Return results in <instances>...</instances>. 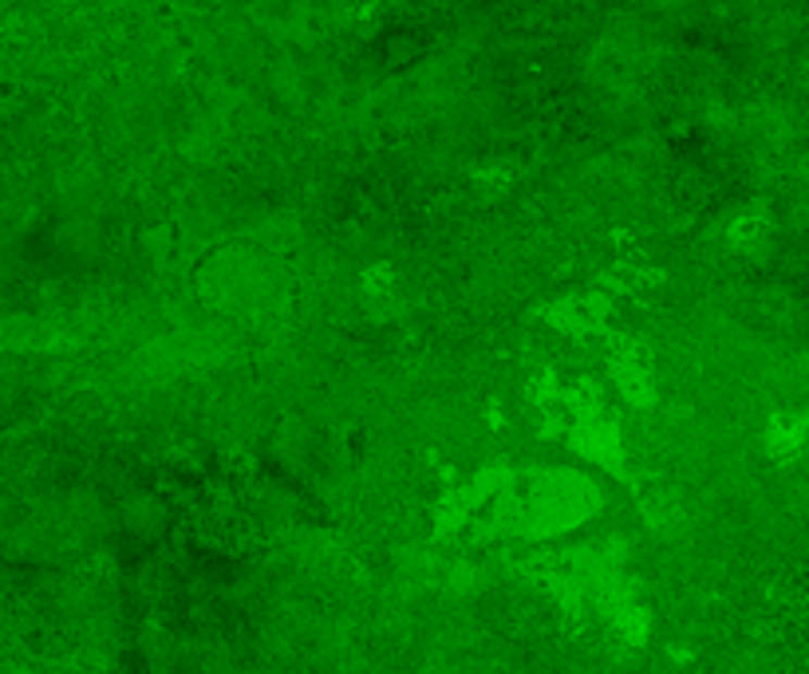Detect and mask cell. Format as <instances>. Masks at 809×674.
<instances>
[{
  "mask_svg": "<svg viewBox=\"0 0 809 674\" xmlns=\"http://www.w3.org/2000/svg\"><path fill=\"white\" fill-rule=\"evenodd\" d=\"M806 430H809V422L801 419V414H786V419H777L774 426H770V450H774L777 458L798 453L801 442H806Z\"/></svg>",
  "mask_w": 809,
  "mask_h": 674,
  "instance_id": "cell-1",
  "label": "cell"
}]
</instances>
